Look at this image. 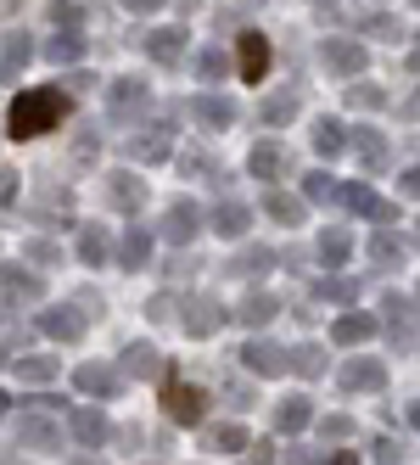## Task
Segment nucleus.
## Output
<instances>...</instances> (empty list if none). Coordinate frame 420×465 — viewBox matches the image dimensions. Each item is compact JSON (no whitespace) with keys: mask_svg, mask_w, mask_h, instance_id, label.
Segmentation results:
<instances>
[{"mask_svg":"<svg viewBox=\"0 0 420 465\" xmlns=\"http://www.w3.org/2000/svg\"><path fill=\"white\" fill-rule=\"evenodd\" d=\"M68 113H73V102H68V90H23V95H12V113H6V135L12 141H34V135H45L51 124H68Z\"/></svg>","mask_w":420,"mask_h":465,"instance_id":"f257e3e1","label":"nucleus"},{"mask_svg":"<svg viewBox=\"0 0 420 465\" xmlns=\"http://www.w3.org/2000/svg\"><path fill=\"white\" fill-rule=\"evenodd\" d=\"M151 107V84L135 79V74H118L107 84V124H141Z\"/></svg>","mask_w":420,"mask_h":465,"instance_id":"f03ea898","label":"nucleus"},{"mask_svg":"<svg viewBox=\"0 0 420 465\" xmlns=\"http://www.w3.org/2000/svg\"><path fill=\"white\" fill-rule=\"evenodd\" d=\"M319 62H326V74H337V79H365V68H370V51H365V40L331 35L326 45H319Z\"/></svg>","mask_w":420,"mask_h":465,"instance_id":"7ed1b4c3","label":"nucleus"},{"mask_svg":"<svg viewBox=\"0 0 420 465\" xmlns=\"http://www.w3.org/2000/svg\"><path fill=\"white\" fill-rule=\"evenodd\" d=\"M337 387L342 392H386V364L376 353H353L337 364Z\"/></svg>","mask_w":420,"mask_h":465,"instance_id":"20e7f679","label":"nucleus"},{"mask_svg":"<svg viewBox=\"0 0 420 465\" xmlns=\"http://www.w3.org/2000/svg\"><path fill=\"white\" fill-rule=\"evenodd\" d=\"M157 236H163L169 247H190V242L202 236V208L185 203V196H180V203H169L163 219H157Z\"/></svg>","mask_w":420,"mask_h":465,"instance_id":"39448f33","label":"nucleus"},{"mask_svg":"<svg viewBox=\"0 0 420 465\" xmlns=\"http://www.w3.org/2000/svg\"><path fill=\"white\" fill-rule=\"evenodd\" d=\"M337 208L359 213V219H376V224H393V219H398V208H393V203H381V196H376L365 180H342V191H337Z\"/></svg>","mask_w":420,"mask_h":465,"instance_id":"423d86ee","label":"nucleus"},{"mask_svg":"<svg viewBox=\"0 0 420 465\" xmlns=\"http://www.w3.org/2000/svg\"><path fill=\"white\" fill-rule=\"evenodd\" d=\"M376 337H381V314L342 309V314L331 320V342H337V348H365V342H376Z\"/></svg>","mask_w":420,"mask_h":465,"instance_id":"0eeeda50","label":"nucleus"},{"mask_svg":"<svg viewBox=\"0 0 420 465\" xmlns=\"http://www.w3.org/2000/svg\"><path fill=\"white\" fill-rule=\"evenodd\" d=\"M123 387V364H107V359H84L73 371V392H90V398H118Z\"/></svg>","mask_w":420,"mask_h":465,"instance_id":"6e6552de","label":"nucleus"},{"mask_svg":"<svg viewBox=\"0 0 420 465\" xmlns=\"http://www.w3.org/2000/svg\"><path fill=\"white\" fill-rule=\"evenodd\" d=\"M73 258H79V263H90V270H107V263L118 258L112 230H107V224H79V236H73Z\"/></svg>","mask_w":420,"mask_h":465,"instance_id":"1a4fd4ad","label":"nucleus"},{"mask_svg":"<svg viewBox=\"0 0 420 465\" xmlns=\"http://www.w3.org/2000/svg\"><path fill=\"white\" fill-rule=\"evenodd\" d=\"M157 242H163V236H157L151 224H129L123 236H118V270H129V275H135V270H146Z\"/></svg>","mask_w":420,"mask_h":465,"instance_id":"9d476101","label":"nucleus"},{"mask_svg":"<svg viewBox=\"0 0 420 465\" xmlns=\"http://www.w3.org/2000/svg\"><path fill=\"white\" fill-rule=\"evenodd\" d=\"M190 113H197L202 129H230V124L241 118V102H236V95H224V90H197Z\"/></svg>","mask_w":420,"mask_h":465,"instance_id":"9b49d317","label":"nucleus"},{"mask_svg":"<svg viewBox=\"0 0 420 465\" xmlns=\"http://www.w3.org/2000/svg\"><path fill=\"white\" fill-rule=\"evenodd\" d=\"M84 325H90V314L73 309V303H51V309H40V331H45L51 342H79Z\"/></svg>","mask_w":420,"mask_h":465,"instance_id":"f8f14e48","label":"nucleus"},{"mask_svg":"<svg viewBox=\"0 0 420 465\" xmlns=\"http://www.w3.org/2000/svg\"><path fill=\"white\" fill-rule=\"evenodd\" d=\"M241 364H247V371L252 376H286V371H292V348H280V342H264V337H258V342H247L241 348Z\"/></svg>","mask_w":420,"mask_h":465,"instance_id":"ddd939ff","label":"nucleus"},{"mask_svg":"<svg viewBox=\"0 0 420 465\" xmlns=\"http://www.w3.org/2000/svg\"><path fill=\"white\" fill-rule=\"evenodd\" d=\"M286 169H292V157H286L280 141H258V146L247 152V174H252V180H264V185H275Z\"/></svg>","mask_w":420,"mask_h":465,"instance_id":"4468645a","label":"nucleus"},{"mask_svg":"<svg viewBox=\"0 0 420 465\" xmlns=\"http://www.w3.org/2000/svg\"><path fill=\"white\" fill-rule=\"evenodd\" d=\"M264 213L286 230H298L308 219V196H292V191H280V185H264Z\"/></svg>","mask_w":420,"mask_h":465,"instance_id":"2eb2a0df","label":"nucleus"},{"mask_svg":"<svg viewBox=\"0 0 420 465\" xmlns=\"http://www.w3.org/2000/svg\"><path fill=\"white\" fill-rule=\"evenodd\" d=\"M107 203H112L118 213H141V208H146V185H141V174L112 169V174H107Z\"/></svg>","mask_w":420,"mask_h":465,"instance_id":"dca6fc26","label":"nucleus"},{"mask_svg":"<svg viewBox=\"0 0 420 465\" xmlns=\"http://www.w3.org/2000/svg\"><path fill=\"white\" fill-rule=\"evenodd\" d=\"M303 113V95L292 90V84H280V90H269L264 102H258V124H269V129H280V124H292Z\"/></svg>","mask_w":420,"mask_h":465,"instance_id":"f3484780","label":"nucleus"},{"mask_svg":"<svg viewBox=\"0 0 420 465\" xmlns=\"http://www.w3.org/2000/svg\"><path fill=\"white\" fill-rule=\"evenodd\" d=\"M68 431H73V443H84V449H102L112 438V426H107L102 410H68Z\"/></svg>","mask_w":420,"mask_h":465,"instance_id":"a211bd4d","label":"nucleus"},{"mask_svg":"<svg viewBox=\"0 0 420 465\" xmlns=\"http://www.w3.org/2000/svg\"><path fill=\"white\" fill-rule=\"evenodd\" d=\"M314 258L326 263V270H342V263L353 258V230H342V224L319 230V242H314Z\"/></svg>","mask_w":420,"mask_h":465,"instance_id":"6ab92c4d","label":"nucleus"},{"mask_svg":"<svg viewBox=\"0 0 420 465\" xmlns=\"http://www.w3.org/2000/svg\"><path fill=\"white\" fill-rule=\"evenodd\" d=\"M12 431L23 438V449H40V454H51V449L62 443V426H56V420H45V415H23Z\"/></svg>","mask_w":420,"mask_h":465,"instance_id":"aec40b11","label":"nucleus"},{"mask_svg":"<svg viewBox=\"0 0 420 465\" xmlns=\"http://www.w3.org/2000/svg\"><path fill=\"white\" fill-rule=\"evenodd\" d=\"M314 420V404H308V392H292V398H280V410H275V431L280 438H298V431Z\"/></svg>","mask_w":420,"mask_h":465,"instance_id":"412c9836","label":"nucleus"},{"mask_svg":"<svg viewBox=\"0 0 420 465\" xmlns=\"http://www.w3.org/2000/svg\"><path fill=\"white\" fill-rule=\"evenodd\" d=\"M308 141H314V152L326 157V163H331V157H342V152L353 146V135H347V129H342L337 118H314V129H308Z\"/></svg>","mask_w":420,"mask_h":465,"instance_id":"4be33fe9","label":"nucleus"},{"mask_svg":"<svg viewBox=\"0 0 420 465\" xmlns=\"http://www.w3.org/2000/svg\"><path fill=\"white\" fill-rule=\"evenodd\" d=\"M129 157L135 163H169L174 157V129H146V135L129 141Z\"/></svg>","mask_w":420,"mask_h":465,"instance_id":"5701e85b","label":"nucleus"},{"mask_svg":"<svg viewBox=\"0 0 420 465\" xmlns=\"http://www.w3.org/2000/svg\"><path fill=\"white\" fill-rule=\"evenodd\" d=\"M247 219H252V213H247L241 203H219V208L208 213V230H213V236H224V242H241V236H247Z\"/></svg>","mask_w":420,"mask_h":465,"instance_id":"b1692460","label":"nucleus"},{"mask_svg":"<svg viewBox=\"0 0 420 465\" xmlns=\"http://www.w3.org/2000/svg\"><path fill=\"white\" fill-rule=\"evenodd\" d=\"M269 270H275V252L258 247V242H247V247L230 258V275H236V281H258V275H269Z\"/></svg>","mask_w":420,"mask_h":465,"instance_id":"393cba45","label":"nucleus"},{"mask_svg":"<svg viewBox=\"0 0 420 465\" xmlns=\"http://www.w3.org/2000/svg\"><path fill=\"white\" fill-rule=\"evenodd\" d=\"M146 56H157V62H180V56H185V28H180V23L151 28V35H146Z\"/></svg>","mask_w":420,"mask_h":465,"instance_id":"a878e982","label":"nucleus"},{"mask_svg":"<svg viewBox=\"0 0 420 465\" xmlns=\"http://www.w3.org/2000/svg\"><path fill=\"white\" fill-rule=\"evenodd\" d=\"M236 62H241V74H247V79H264V74H269V40L247 28V35H241V51H236Z\"/></svg>","mask_w":420,"mask_h":465,"instance_id":"bb28decb","label":"nucleus"},{"mask_svg":"<svg viewBox=\"0 0 420 465\" xmlns=\"http://www.w3.org/2000/svg\"><path fill=\"white\" fill-rule=\"evenodd\" d=\"M56 371H62L56 353H17V359H12V376H17V381H34V387L51 381Z\"/></svg>","mask_w":420,"mask_h":465,"instance_id":"cd10ccee","label":"nucleus"},{"mask_svg":"<svg viewBox=\"0 0 420 465\" xmlns=\"http://www.w3.org/2000/svg\"><path fill=\"white\" fill-rule=\"evenodd\" d=\"M353 152H359L365 169H381V163H386V135L376 124H359V129H353Z\"/></svg>","mask_w":420,"mask_h":465,"instance_id":"c85d7f7f","label":"nucleus"},{"mask_svg":"<svg viewBox=\"0 0 420 465\" xmlns=\"http://www.w3.org/2000/svg\"><path fill=\"white\" fill-rule=\"evenodd\" d=\"M45 56L56 62V68H73V62H84V35L79 28H62V35L45 45Z\"/></svg>","mask_w":420,"mask_h":465,"instance_id":"c756f323","label":"nucleus"},{"mask_svg":"<svg viewBox=\"0 0 420 465\" xmlns=\"http://www.w3.org/2000/svg\"><path fill=\"white\" fill-rule=\"evenodd\" d=\"M28 56H34V45H28V35H23V28H12V35H6V51H0V74H6V79H17V74L28 68Z\"/></svg>","mask_w":420,"mask_h":465,"instance_id":"7c9ffc66","label":"nucleus"},{"mask_svg":"<svg viewBox=\"0 0 420 465\" xmlns=\"http://www.w3.org/2000/svg\"><path fill=\"white\" fill-rule=\"evenodd\" d=\"M236 314H241V325H269V320L280 314V297H269V292H247Z\"/></svg>","mask_w":420,"mask_h":465,"instance_id":"2f4dec72","label":"nucleus"},{"mask_svg":"<svg viewBox=\"0 0 420 465\" xmlns=\"http://www.w3.org/2000/svg\"><path fill=\"white\" fill-rule=\"evenodd\" d=\"M224 325V309H213V297H190L185 309V331H197V337H208V331Z\"/></svg>","mask_w":420,"mask_h":465,"instance_id":"473e14b6","label":"nucleus"},{"mask_svg":"<svg viewBox=\"0 0 420 465\" xmlns=\"http://www.w3.org/2000/svg\"><path fill=\"white\" fill-rule=\"evenodd\" d=\"M370 263L393 275L398 263H404V242H398V236H381V230H376V236H370Z\"/></svg>","mask_w":420,"mask_h":465,"instance_id":"72a5a7b5","label":"nucleus"},{"mask_svg":"<svg viewBox=\"0 0 420 465\" xmlns=\"http://www.w3.org/2000/svg\"><path fill=\"white\" fill-rule=\"evenodd\" d=\"M314 297H319V303H337V309H347L353 297H359V281L331 275V281H319V286H314Z\"/></svg>","mask_w":420,"mask_h":465,"instance_id":"f704fd0d","label":"nucleus"},{"mask_svg":"<svg viewBox=\"0 0 420 465\" xmlns=\"http://www.w3.org/2000/svg\"><path fill=\"white\" fill-rule=\"evenodd\" d=\"M190 68H197V79H208V84H213V79L230 74V56H224L219 45H202L197 56H190Z\"/></svg>","mask_w":420,"mask_h":465,"instance_id":"c9c22d12","label":"nucleus"},{"mask_svg":"<svg viewBox=\"0 0 420 465\" xmlns=\"http://www.w3.org/2000/svg\"><path fill=\"white\" fill-rule=\"evenodd\" d=\"M118 364H123V376H141V381H146V376H157V353H151L146 342H129Z\"/></svg>","mask_w":420,"mask_h":465,"instance_id":"e433bc0d","label":"nucleus"},{"mask_svg":"<svg viewBox=\"0 0 420 465\" xmlns=\"http://www.w3.org/2000/svg\"><path fill=\"white\" fill-rule=\"evenodd\" d=\"M45 286H40V275H28V270H17V263H6V303H23V297H40Z\"/></svg>","mask_w":420,"mask_h":465,"instance_id":"4c0bfd02","label":"nucleus"},{"mask_svg":"<svg viewBox=\"0 0 420 465\" xmlns=\"http://www.w3.org/2000/svg\"><path fill=\"white\" fill-rule=\"evenodd\" d=\"M347 107H353V113L386 107V90H381V84H359V79H353V84H347Z\"/></svg>","mask_w":420,"mask_h":465,"instance_id":"58836bf2","label":"nucleus"},{"mask_svg":"<svg viewBox=\"0 0 420 465\" xmlns=\"http://www.w3.org/2000/svg\"><path fill=\"white\" fill-rule=\"evenodd\" d=\"M208 443H213L219 454H241V449H247V431H241L236 420H224V426H213V431H208Z\"/></svg>","mask_w":420,"mask_h":465,"instance_id":"ea45409f","label":"nucleus"},{"mask_svg":"<svg viewBox=\"0 0 420 465\" xmlns=\"http://www.w3.org/2000/svg\"><path fill=\"white\" fill-rule=\"evenodd\" d=\"M337 180L326 174V169H314V174H303V196H308V203H337Z\"/></svg>","mask_w":420,"mask_h":465,"instance_id":"a19ab883","label":"nucleus"},{"mask_svg":"<svg viewBox=\"0 0 420 465\" xmlns=\"http://www.w3.org/2000/svg\"><path fill=\"white\" fill-rule=\"evenodd\" d=\"M292 371H298V376H319V371H326V353H319L314 342L292 348Z\"/></svg>","mask_w":420,"mask_h":465,"instance_id":"79ce46f5","label":"nucleus"},{"mask_svg":"<svg viewBox=\"0 0 420 465\" xmlns=\"http://www.w3.org/2000/svg\"><path fill=\"white\" fill-rule=\"evenodd\" d=\"M51 23L79 28V23H84V6H79V0H51Z\"/></svg>","mask_w":420,"mask_h":465,"instance_id":"37998d69","label":"nucleus"},{"mask_svg":"<svg viewBox=\"0 0 420 465\" xmlns=\"http://www.w3.org/2000/svg\"><path fill=\"white\" fill-rule=\"evenodd\" d=\"M190 392H197V387H169V410H174V415H185V420H190V415H202V404H197Z\"/></svg>","mask_w":420,"mask_h":465,"instance_id":"c03bdc74","label":"nucleus"},{"mask_svg":"<svg viewBox=\"0 0 420 465\" xmlns=\"http://www.w3.org/2000/svg\"><path fill=\"white\" fill-rule=\"evenodd\" d=\"M23 252H28V258H34V263H40V270H56V263H62V247H56V242H28Z\"/></svg>","mask_w":420,"mask_h":465,"instance_id":"a18cd8bd","label":"nucleus"},{"mask_svg":"<svg viewBox=\"0 0 420 465\" xmlns=\"http://www.w3.org/2000/svg\"><path fill=\"white\" fill-rule=\"evenodd\" d=\"M95 146H102V141H95V129H79V141H73V163H79V169L95 163Z\"/></svg>","mask_w":420,"mask_h":465,"instance_id":"49530a36","label":"nucleus"},{"mask_svg":"<svg viewBox=\"0 0 420 465\" xmlns=\"http://www.w3.org/2000/svg\"><path fill=\"white\" fill-rule=\"evenodd\" d=\"M365 35H381V40H398V17H386V12H370V17H365Z\"/></svg>","mask_w":420,"mask_h":465,"instance_id":"de8ad7c7","label":"nucleus"},{"mask_svg":"<svg viewBox=\"0 0 420 465\" xmlns=\"http://www.w3.org/2000/svg\"><path fill=\"white\" fill-rule=\"evenodd\" d=\"M319 438H331V443L353 438V420H347V415H326V420H319Z\"/></svg>","mask_w":420,"mask_h":465,"instance_id":"09e8293b","label":"nucleus"},{"mask_svg":"<svg viewBox=\"0 0 420 465\" xmlns=\"http://www.w3.org/2000/svg\"><path fill=\"white\" fill-rule=\"evenodd\" d=\"M398 191H404V196H415V203H420V163H415V169H404V174H398Z\"/></svg>","mask_w":420,"mask_h":465,"instance_id":"8fccbe9b","label":"nucleus"},{"mask_svg":"<svg viewBox=\"0 0 420 465\" xmlns=\"http://www.w3.org/2000/svg\"><path fill=\"white\" fill-rule=\"evenodd\" d=\"M370 460H386V465H393V460H398V443H386V438H376V443H370Z\"/></svg>","mask_w":420,"mask_h":465,"instance_id":"3c124183","label":"nucleus"},{"mask_svg":"<svg viewBox=\"0 0 420 465\" xmlns=\"http://www.w3.org/2000/svg\"><path fill=\"white\" fill-rule=\"evenodd\" d=\"M208 169H213L208 152H190V157H185V174H208Z\"/></svg>","mask_w":420,"mask_h":465,"instance_id":"603ef678","label":"nucleus"},{"mask_svg":"<svg viewBox=\"0 0 420 465\" xmlns=\"http://www.w3.org/2000/svg\"><path fill=\"white\" fill-rule=\"evenodd\" d=\"M157 6H163V0H123V12H141V17L157 12Z\"/></svg>","mask_w":420,"mask_h":465,"instance_id":"864d4df0","label":"nucleus"},{"mask_svg":"<svg viewBox=\"0 0 420 465\" xmlns=\"http://www.w3.org/2000/svg\"><path fill=\"white\" fill-rule=\"evenodd\" d=\"M409 118L420 124V84H415V95H409Z\"/></svg>","mask_w":420,"mask_h":465,"instance_id":"5fc2aeb1","label":"nucleus"},{"mask_svg":"<svg viewBox=\"0 0 420 465\" xmlns=\"http://www.w3.org/2000/svg\"><path fill=\"white\" fill-rule=\"evenodd\" d=\"M404 415H409V426H415V431H420V404H409V410H404Z\"/></svg>","mask_w":420,"mask_h":465,"instance_id":"6e6d98bb","label":"nucleus"},{"mask_svg":"<svg viewBox=\"0 0 420 465\" xmlns=\"http://www.w3.org/2000/svg\"><path fill=\"white\" fill-rule=\"evenodd\" d=\"M308 6H337V0H308Z\"/></svg>","mask_w":420,"mask_h":465,"instance_id":"4d7b16f0","label":"nucleus"},{"mask_svg":"<svg viewBox=\"0 0 420 465\" xmlns=\"http://www.w3.org/2000/svg\"><path fill=\"white\" fill-rule=\"evenodd\" d=\"M415 297H420V286H415Z\"/></svg>","mask_w":420,"mask_h":465,"instance_id":"13d9d810","label":"nucleus"},{"mask_svg":"<svg viewBox=\"0 0 420 465\" xmlns=\"http://www.w3.org/2000/svg\"><path fill=\"white\" fill-rule=\"evenodd\" d=\"M415 6H420V0H415Z\"/></svg>","mask_w":420,"mask_h":465,"instance_id":"bf43d9fd","label":"nucleus"}]
</instances>
